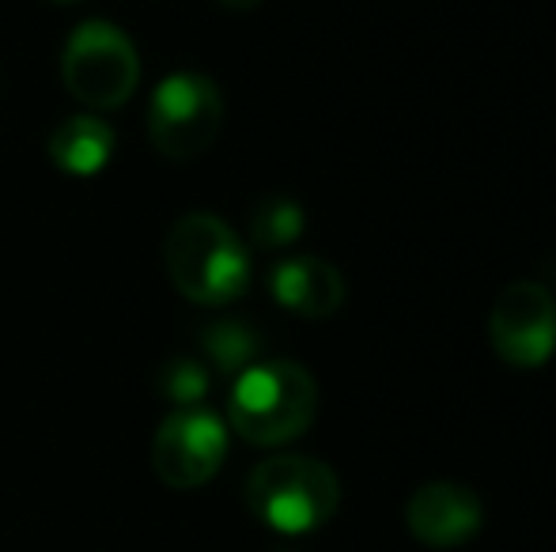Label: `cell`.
Listing matches in <instances>:
<instances>
[{"label": "cell", "mask_w": 556, "mask_h": 552, "mask_svg": "<svg viewBox=\"0 0 556 552\" xmlns=\"http://www.w3.org/2000/svg\"><path fill=\"white\" fill-rule=\"evenodd\" d=\"M318 386L307 368L295 360H265L235 378L227 398L231 427L254 447L292 442L315 424Z\"/></svg>", "instance_id": "cell-1"}, {"label": "cell", "mask_w": 556, "mask_h": 552, "mask_svg": "<svg viewBox=\"0 0 556 552\" xmlns=\"http://www.w3.org/2000/svg\"><path fill=\"white\" fill-rule=\"evenodd\" d=\"M247 508L277 534H311L341 508V480L307 454H273L247 477Z\"/></svg>", "instance_id": "cell-2"}, {"label": "cell", "mask_w": 556, "mask_h": 552, "mask_svg": "<svg viewBox=\"0 0 556 552\" xmlns=\"http://www.w3.org/2000/svg\"><path fill=\"white\" fill-rule=\"evenodd\" d=\"M163 258H167V273L178 292L205 307L239 299L250 284L247 246L224 220L208 213L182 216L170 228Z\"/></svg>", "instance_id": "cell-3"}, {"label": "cell", "mask_w": 556, "mask_h": 552, "mask_svg": "<svg viewBox=\"0 0 556 552\" xmlns=\"http://www.w3.org/2000/svg\"><path fill=\"white\" fill-rule=\"evenodd\" d=\"M61 76H65V88L73 99L96 106V111H114L140 84L137 46L114 23L88 20L68 38Z\"/></svg>", "instance_id": "cell-4"}, {"label": "cell", "mask_w": 556, "mask_h": 552, "mask_svg": "<svg viewBox=\"0 0 556 552\" xmlns=\"http://www.w3.org/2000/svg\"><path fill=\"white\" fill-rule=\"evenodd\" d=\"M224 99L208 76L175 73L148 103V137L167 159H193L220 133Z\"/></svg>", "instance_id": "cell-5"}, {"label": "cell", "mask_w": 556, "mask_h": 552, "mask_svg": "<svg viewBox=\"0 0 556 552\" xmlns=\"http://www.w3.org/2000/svg\"><path fill=\"white\" fill-rule=\"evenodd\" d=\"M492 348L511 368H542L556 352V299L538 280H515L489 314Z\"/></svg>", "instance_id": "cell-6"}, {"label": "cell", "mask_w": 556, "mask_h": 552, "mask_svg": "<svg viewBox=\"0 0 556 552\" xmlns=\"http://www.w3.org/2000/svg\"><path fill=\"white\" fill-rule=\"evenodd\" d=\"M227 454V427L205 409H178L152 439L155 477L170 488H201L216 477Z\"/></svg>", "instance_id": "cell-7"}, {"label": "cell", "mask_w": 556, "mask_h": 552, "mask_svg": "<svg viewBox=\"0 0 556 552\" xmlns=\"http://www.w3.org/2000/svg\"><path fill=\"white\" fill-rule=\"evenodd\" d=\"M484 508L458 480H428L405 503V530L428 549H458L481 534Z\"/></svg>", "instance_id": "cell-8"}, {"label": "cell", "mask_w": 556, "mask_h": 552, "mask_svg": "<svg viewBox=\"0 0 556 552\" xmlns=\"http://www.w3.org/2000/svg\"><path fill=\"white\" fill-rule=\"evenodd\" d=\"M269 292L300 318H330L344 303V277L323 258H288L269 273Z\"/></svg>", "instance_id": "cell-9"}, {"label": "cell", "mask_w": 556, "mask_h": 552, "mask_svg": "<svg viewBox=\"0 0 556 552\" xmlns=\"http://www.w3.org/2000/svg\"><path fill=\"white\" fill-rule=\"evenodd\" d=\"M114 152V129L96 114H76V118L61 121L50 137V159L58 163L65 175L91 178L106 167Z\"/></svg>", "instance_id": "cell-10"}, {"label": "cell", "mask_w": 556, "mask_h": 552, "mask_svg": "<svg viewBox=\"0 0 556 552\" xmlns=\"http://www.w3.org/2000/svg\"><path fill=\"white\" fill-rule=\"evenodd\" d=\"M201 352L224 375H242L247 368H254L257 356H262V333L250 322H239V318H224V322H213L201 330Z\"/></svg>", "instance_id": "cell-11"}, {"label": "cell", "mask_w": 556, "mask_h": 552, "mask_svg": "<svg viewBox=\"0 0 556 552\" xmlns=\"http://www.w3.org/2000/svg\"><path fill=\"white\" fill-rule=\"evenodd\" d=\"M303 228H307V220H303V208L292 197H265L250 213V239L262 251L292 246L303 235Z\"/></svg>", "instance_id": "cell-12"}, {"label": "cell", "mask_w": 556, "mask_h": 552, "mask_svg": "<svg viewBox=\"0 0 556 552\" xmlns=\"http://www.w3.org/2000/svg\"><path fill=\"white\" fill-rule=\"evenodd\" d=\"M155 390L167 401H175V406L193 409L208 394L205 363L193 360V356H170V360L155 371Z\"/></svg>", "instance_id": "cell-13"}, {"label": "cell", "mask_w": 556, "mask_h": 552, "mask_svg": "<svg viewBox=\"0 0 556 552\" xmlns=\"http://www.w3.org/2000/svg\"><path fill=\"white\" fill-rule=\"evenodd\" d=\"M224 8H231V12H250V8H257L262 0H220Z\"/></svg>", "instance_id": "cell-14"}, {"label": "cell", "mask_w": 556, "mask_h": 552, "mask_svg": "<svg viewBox=\"0 0 556 552\" xmlns=\"http://www.w3.org/2000/svg\"><path fill=\"white\" fill-rule=\"evenodd\" d=\"M58 4H73V0H58Z\"/></svg>", "instance_id": "cell-15"}]
</instances>
